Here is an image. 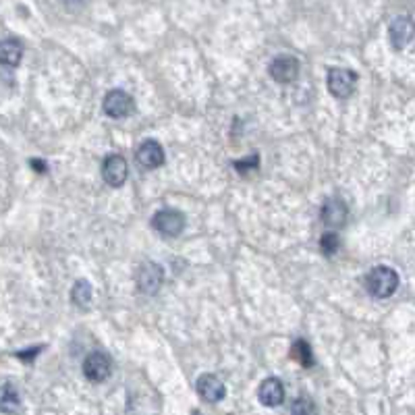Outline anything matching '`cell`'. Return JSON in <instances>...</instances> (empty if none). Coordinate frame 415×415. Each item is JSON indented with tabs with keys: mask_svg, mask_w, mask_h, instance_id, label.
Returning a JSON list of instances; mask_svg holds the SVG:
<instances>
[{
	"mask_svg": "<svg viewBox=\"0 0 415 415\" xmlns=\"http://www.w3.org/2000/svg\"><path fill=\"white\" fill-rule=\"evenodd\" d=\"M366 288L372 297L386 299L399 288V274L388 266H376L366 276Z\"/></svg>",
	"mask_w": 415,
	"mask_h": 415,
	"instance_id": "1",
	"label": "cell"
},
{
	"mask_svg": "<svg viewBox=\"0 0 415 415\" xmlns=\"http://www.w3.org/2000/svg\"><path fill=\"white\" fill-rule=\"evenodd\" d=\"M357 86V73L351 69L332 66L328 69V90L334 98H349Z\"/></svg>",
	"mask_w": 415,
	"mask_h": 415,
	"instance_id": "2",
	"label": "cell"
},
{
	"mask_svg": "<svg viewBox=\"0 0 415 415\" xmlns=\"http://www.w3.org/2000/svg\"><path fill=\"white\" fill-rule=\"evenodd\" d=\"M102 108H104V112L110 119H127V117H131L135 112V102H133V98L129 96L127 92L112 90L104 98Z\"/></svg>",
	"mask_w": 415,
	"mask_h": 415,
	"instance_id": "3",
	"label": "cell"
},
{
	"mask_svg": "<svg viewBox=\"0 0 415 415\" xmlns=\"http://www.w3.org/2000/svg\"><path fill=\"white\" fill-rule=\"evenodd\" d=\"M152 226L164 237H179L185 230V216L177 210H160L152 218Z\"/></svg>",
	"mask_w": 415,
	"mask_h": 415,
	"instance_id": "4",
	"label": "cell"
},
{
	"mask_svg": "<svg viewBox=\"0 0 415 415\" xmlns=\"http://www.w3.org/2000/svg\"><path fill=\"white\" fill-rule=\"evenodd\" d=\"M102 177L108 185L112 187H121L129 177L127 160L123 158L121 154H110L108 158L104 160L102 164Z\"/></svg>",
	"mask_w": 415,
	"mask_h": 415,
	"instance_id": "5",
	"label": "cell"
},
{
	"mask_svg": "<svg viewBox=\"0 0 415 415\" xmlns=\"http://www.w3.org/2000/svg\"><path fill=\"white\" fill-rule=\"evenodd\" d=\"M83 374L92 382H104L110 374V357L106 353H90L83 361Z\"/></svg>",
	"mask_w": 415,
	"mask_h": 415,
	"instance_id": "6",
	"label": "cell"
},
{
	"mask_svg": "<svg viewBox=\"0 0 415 415\" xmlns=\"http://www.w3.org/2000/svg\"><path fill=\"white\" fill-rule=\"evenodd\" d=\"M195 390L208 403H218V401H223L224 394H226V386L214 374H201L197 378V382H195Z\"/></svg>",
	"mask_w": 415,
	"mask_h": 415,
	"instance_id": "7",
	"label": "cell"
},
{
	"mask_svg": "<svg viewBox=\"0 0 415 415\" xmlns=\"http://www.w3.org/2000/svg\"><path fill=\"white\" fill-rule=\"evenodd\" d=\"M270 75L279 83H293L299 77V61L295 57H276L270 64Z\"/></svg>",
	"mask_w": 415,
	"mask_h": 415,
	"instance_id": "8",
	"label": "cell"
},
{
	"mask_svg": "<svg viewBox=\"0 0 415 415\" xmlns=\"http://www.w3.org/2000/svg\"><path fill=\"white\" fill-rule=\"evenodd\" d=\"M388 33H390V44H392L397 50H403V48L415 37V21L414 19H409V17H397V19L390 23Z\"/></svg>",
	"mask_w": 415,
	"mask_h": 415,
	"instance_id": "9",
	"label": "cell"
},
{
	"mask_svg": "<svg viewBox=\"0 0 415 415\" xmlns=\"http://www.w3.org/2000/svg\"><path fill=\"white\" fill-rule=\"evenodd\" d=\"M162 279H164V272L158 264H144L137 272V287L141 293L146 295H154L162 285Z\"/></svg>",
	"mask_w": 415,
	"mask_h": 415,
	"instance_id": "10",
	"label": "cell"
},
{
	"mask_svg": "<svg viewBox=\"0 0 415 415\" xmlns=\"http://www.w3.org/2000/svg\"><path fill=\"white\" fill-rule=\"evenodd\" d=\"M137 162L148 168V170H154L164 164V150L156 139H146L139 148H137V154H135Z\"/></svg>",
	"mask_w": 415,
	"mask_h": 415,
	"instance_id": "11",
	"label": "cell"
},
{
	"mask_svg": "<svg viewBox=\"0 0 415 415\" xmlns=\"http://www.w3.org/2000/svg\"><path fill=\"white\" fill-rule=\"evenodd\" d=\"M257 399L266 407H279L285 401V386H283V382L279 378H268V380H264V382L259 384Z\"/></svg>",
	"mask_w": 415,
	"mask_h": 415,
	"instance_id": "12",
	"label": "cell"
},
{
	"mask_svg": "<svg viewBox=\"0 0 415 415\" xmlns=\"http://www.w3.org/2000/svg\"><path fill=\"white\" fill-rule=\"evenodd\" d=\"M347 216H349V208L343 199H328L322 206V223L330 228L343 226L347 223Z\"/></svg>",
	"mask_w": 415,
	"mask_h": 415,
	"instance_id": "13",
	"label": "cell"
},
{
	"mask_svg": "<svg viewBox=\"0 0 415 415\" xmlns=\"http://www.w3.org/2000/svg\"><path fill=\"white\" fill-rule=\"evenodd\" d=\"M21 57H23L21 42H17L13 37L0 42V64H4V66H17V64L21 63Z\"/></svg>",
	"mask_w": 415,
	"mask_h": 415,
	"instance_id": "14",
	"label": "cell"
},
{
	"mask_svg": "<svg viewBox=\"0 0 415 415\" xmlns=\"http://www.w3.org/2000/svg\"><path fill=\"white\" fill-rule=\"evenodd\" d=\"M21 407L19 390L11 382L0 384V414H17Z\"/></svg>",
	"mask_w": 415,
	"mask_h": 415,
	"instance_id": "15",
	"label": "cell"
},
{
	"mask_svg": "<svg viewBox=\"0 0 415 415\" xmlns=\"http://www.w3.org/2000/svg\"><path fill=\"white\" fill-rule=\"evenodd\" d=\"M291 357L295 361H299L303 368H312L314 363V357H312V347L303 341V339H297L291 347Z\"/></svg>",
	"mask_w": 415,
	"mask_h": 415,
	"instance_id": "16",
	"label": "cell"
},
{
	"mask_svg": "<svg viewBox=\"0 0 415 415\" xmlns=\"http://www.w3.org/2000/svg\"><path fill=\"white\" fill-rule=\"evenodd\" d=\"M92 295H94V293H92V287H90V283H86V281H77L73 291H71V299H73V303L79 305V308H90Z\"/></svg>",
	"mask_w": 415,
	"mask_h": 415,
	"instance_id": "17",
	"label": "cell"
},
{
	"mask_svg": "<svg viewBox=\"0 0 415 415\" xmlns=\"http://www.w3.org/2000/svg\"><path fill=\"white\" fill-rule=\"evenodd\" d=\"M318 409H316V403L308 397H299L293 401L291 405V415H316Z\"/></svg>",
	"mask_w": 415,
	"mask_h": 415,
	"instance_id": "18",
	"label": "cell"
},
{
	"mask_svg": "<svg viewBox=\"0 0 415 415\" xmlns=\"http://www.w3.org/2000/svg\"><path fill=\"white\" fill-rule=\"evenodd\" d=\"M320 247L324 252V256H334L341 250V239L337 233H324L320 239Z\"/></svg>",
	"mask_w": 415,
	"mask_h": 415,
	"instance_id": "19",
	"label": "cell"
},
{
	"mask_svg": "<svg viewBox=\"0 0 415 415\" xmlns=\"http://www.w3.org/2000/svg\"><path fill=\"white\" fill-rule=\"evenodd\" d=\"M235 166H237V170H239V173H250V170H256L257 166H259V156H257V154H252L250 158L237 160V162H235Z\"/></svg>",
	"mask_w": 415,
	"mask_h": 415,
	"instance_id": "20",
	"label": "cell"
},
{
	"mask_svg": "<svg viewBox=\"0 0 415 415\" xmlns=\"http://www.w3.org/2000/svg\"><path fill=\"white\" fill-rule=\"evenodd\" d=\"M32 164H33V168H35V170H40V173H42V170H46V164H44V162H40V160H32Z\"/></svg>",
	"mask_w": 415,
	"mask_h": 415,
	"instance_id": "21",
	"label": "cell"
}]
</instances>
